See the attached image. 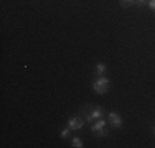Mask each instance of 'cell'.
Wrapping results in <instances>:
<instances>
[{
  "instance_id": "1",
  "label": "cell",
  "mask_w": 155,
  "mask_h": 148,
  "mask_svg": "<svg viewBox=\"0 0 155 148\" xmlns=\"http://www.w3.org/2000/svg\"><path fill=\"white\" fill-rule=\"evenodd\" d=\"M81 114H83L84 120L87 122H96L97 118H104V109H101V107H89V112L86 110V107H83Z\"/></svg>"
},
{
  "instance_id": "2",
  "label": "cell",
  "mask_w": 155,
  "mask_h": 148,
  "mask_svg": "<svg viewBox=\"0 0 155 148\" xmlns=\"http://www.w3.org/2000/svg\"><path fill=\"white\" fill-rule=\"evenodd\" d=\"M93 91L96 92V94H107L109 91V79L106 76H97V79H94L93 82Z\"/></svg>"
},
{
  "instance_id": "3",
  "label": "cell",
  "mask_w": 155,
  "mask_h": 148,
  "mask_svg": "<svg viewBox=\"0 0 155 148\" xmlns=\"http://www.w3.org/2000/svg\"><path fill=\"white\" fill-rule=\"evenodd\" d=\"M68 127L71 130H81L84 127V118L79 117V115H73L68 118Z\"/></svg>"
},
{
  "instance_id": "4",
  "label": "cell",
  "mask_w": 155,
  "mask_h": 148,
  "mask_svg": "<svg viewBox=\"0 0 155 148\" xmlns=\"http://www.w3.org/2000/svg\"><path fill=\"white\" fill-rule=\"evenodd\" d=\"M107 120H109V124L112 125V127H116V128L122 127V117H120V114H117V112H109L107 114Z\"/></svg>"
},
{
  "instance_id": "5",
  "label": "cell",
  "mask_w": 155,
  "mask_h": 148,
  "mask_svg": "<svg viewBox=\"0 0 155 148\" xmlns=\"http://www.w3.org/2000/svg\"><path fill=\"white\" fill-rule=\"evenodd\" d=\"M106 125H107V120H106V118H97V120L93 124V127H91V132L96 133V132L101 130V128H104Z\"/></svg>"
},
{
  "instance_id": "6",
  "label": "cell",
  "mask_w": 155,
  "mask_h": 148,
  "mask_svg": "<svg viewBox=\"0 0 155 148\" xmlns=\"http://www.w3.org/2000/svg\"><path fill=\"white\" fill-rule=\"evenodd\" d=\"M106 69H107V66H106L104 63H97V64H96V74H97V76H104Z\"/></svg>"
},
{
  "instance_id": "7",
  "label": "cell",
  "mask_w": 155,
  "mask_h": 148,
  "mask_svg": "<svg viewBox=\"0 0 155 148\" xmlns=\"http://www.w3.org/2000/svg\"><path fill=\"white\" fill-rule=\"evenodd\" d=\"M71 146H74V148H83V140L79 138V137H74L73 138V142H71Z\"/></svg>"
},
{
  "instance_id": "8",
  "label": "cell",
  "mask_w": 155,
  "mask_h": 148,
  "mask_svg": "<svg viewBox=\"0 0 155 148\" xmlns=\"http://www.w3.org/2000/svg\"><path fill=\"white\" fill-rule=\"evenodd\" d=\"M120 7H124V8H127V7H132L135 5V0H119Z\"/></svg>"
},
{
  "instance_id": "9",
  "label": "cell",
  "mask_w": 155,
  "mask_h": 148,
  "mask_svg": "<svg viewBox=\"0 0 155 148\" xmlns=\"http://www.w3.org/2000/svg\"><path fill=\"white\" fill-rule=\"evenodd\" d=\"M94 135H96V137H99V138H102V137H107V135H109V130L104 127V128H101L99 132H96Z\"/></svg>"
},
{
  "instance_id": "10",
  "label": "cell",
  "mask_w": 155,
  "mask_h": 148,
  "mask_svg": "<svg viewBox=\"0 0 155 148\" xmlns=\"http://www.w3.org/2000/svg\"><path fill=\"white\" fill-rule=\"evenodd\" d=\"M69 132H71V128H69V127L63 128V130L60 132V137H61V138H68V137H69Z\"/></svg>"
},
{
  "instance_id": "11",
  "label": "cell",
  "mask_w": 155,
  "mask_h": 148,
  "mask_svg": "<svg viewBox=\"0 0 155 148\" xmlns=\"http://www.w3.org/2000/svg\"><path fill=\"white\" fill-rule=\"evenodd\" d=\"M149 8L155 12V0H149Z\"/></svg>"
},
{
  "instance_id": "12",
  "label": "cell",
  "mask_w": 155,
  "mask_h": 148,
  "mask_svg": "<svg viewBox=\"0 0 155 148\" xmlns=\"http://www.w3.org/2000/svg\"><path fill=\"white\" fill-rule=\"evenodd\" d=\"M137 5H143V3H149V0H135Z\"/></svg>"
},
{
  "instance_id": "13",
  "label": "cell",
  "mask_w": 155,
  "mask_h": 148,
  "mask_svg": "<svg viewBox=\"0 0 155 148\" xmlns=\"http://www.w3.org/2000/svg\"><path fill=\"white\" fill-rule=\"evenodd\" d=\"M153 130H155V125H153Z\"/></svg>"
}]
</instances>
